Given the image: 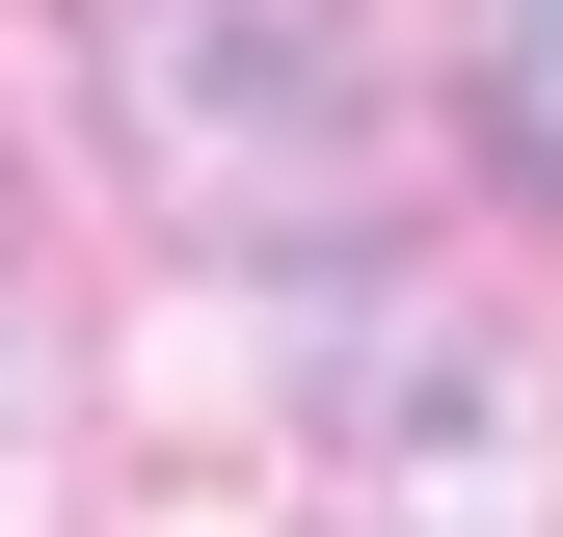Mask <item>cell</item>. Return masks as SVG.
I'll return each instance as SVG.
<instances>
[{"label":"cell","mask_w":563,"mask_h":537,"mask_svg":"<svg viewBox=\"0 0 563 537\" xmlns=\"http://www.w3.org/2000/svg\"><path fill=\"white\" fill-rule=\"evenodd\" d=\"M456 108H483V162L563 216V0H456Z\"/></svg>","instance_id":"obj_3"},{"label":"cell","mask_w":563,"mask_h":537,"mask_svg":"<svg viewBox=\"0 0 563 537\" xmlns=\"http://www.w3.org/2000/svg\"><path fill=\"white\" fill-rule=\"evenodd\" d=\"M0 457H27V242H0Z\"/></svg>","instance_id":"obj_4"},{"label":"cell","mask_w":563,"mask_h":537,"mask_svg":"<svg viewBox=\"0 0 563 537\" xmlns=\"http://www.w3.org/2000/svg\"><path fill=\"white\" fill-rule=\"evenodd\" d=\"M322 484L376 511V537H510V511H537V376L483 350L456 296H349V350H322Z\"/></svg>","instance_id":"obj_2"},{"label":"cell","mask_w":563,"mask_h":537,"mask_svg":"<svg viewBox=\"0 0 563 537\" xmlns=\"http://www.w3.org/2000/svg\"><path fill=\"white\" fill-rule=\"evenodd\" d=\"M108 162L188 242H349L376 216V28L349 0H81Z\"/></svg>","instance_id":"obj_1"}]
</instances>
